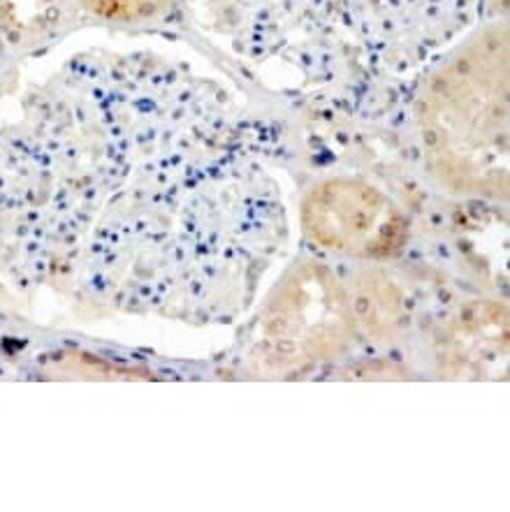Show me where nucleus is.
<instances>
[{"label":"nucleus","mask_w":510,"mask_h":512,"mask_svg":"<svg viewBox=\"0 0 510 512\" xmlns=\"http://www.w3.org/2000/svg\"><path fill=\"white\" fill-rule=\"evenodd\" d=\"M82 3L100 17L135 21L153 17V14L165 10L170 0H82Z\"/></svg>","instance_id":"nucleus-1"}]
</instances>
